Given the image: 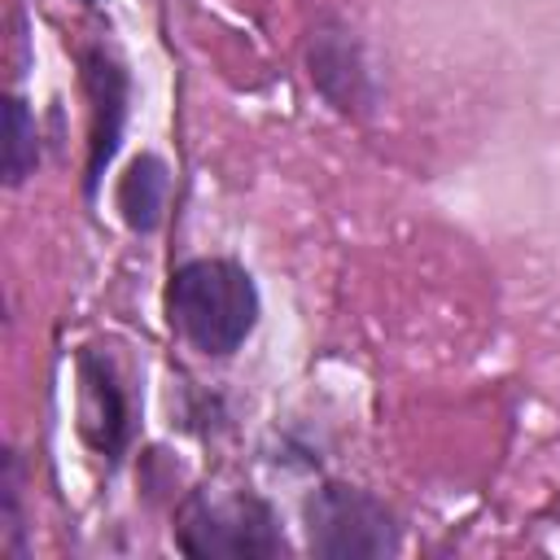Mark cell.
<instances>
[{"instance_id": "cell-1", "label": "cell", "mask_w": 560, "mask_h": 560, "mask_svg": "<svg viewBox=\"0 0 560 560\" xmlns=\"http://www.w3.org/2000/svg\"><path fill=\"white\" fill-rule=\"evenodd\" d=\"M171 324L201 354H232L258 324V289L254 276L232 258H192L171 276L166 289Z\"/></svg>"}, {"instance_id": "cell-7", "label": "cell", "mask_w": 560, "mask_h": 560, "mask_svg": "<svg viewBox=\"0 0 560 560\" xmlns=\"http://www.w3.org/2000/svg\"><path fill=\"white\" fill-rule=\"evenodd\" d=\"M311 79L324 88L328 101H337V109L363 105V92H359L363 70H359L350 44H341V39H319V44L311 48Z\"/></svg>"}, {"instance_id": "cell-2", "label": "cell", "mask_w": 560, "mask_h": 560, "mask_svg": "<svg viewBox=\"0 0 560 560\" xmlns=\"http://www.w3.org/2000/svg\"><path fill=\"white\" fill-rule=\"evenodd\" d=\"M175 542L197 560H267L284 551L276 512L249 490H192L179 503Z\"/></svg>"}, {"instance_id": "cell-4", "label": "cell", "mask_w": 560, "mask_h": 560, "mask_svg": "<svg viewBox=\"0 0 560 560\" xmlns=\"http://www.w3.org/2000/svg\"><path fill=\"white\" fill-rule=\"evenodd\" d=\"M83 83L92 96V149H88V192H96L101 171L109 166L118 136H122V118H127V74L114 57H105L101 48H92L83 57Z\"/></svg>"}, {"instance_id": "cell-5", "label": "cell", "mask_w": 560, "mask_h": 560, "mask_svg": "<svg viewBox=\"0 0 560 560\" xmlns=\"http://www.w3.org/2000/svg\"><path fill=\"white\" fill-rule=\"evenodd\" d=\"M79 416H83V438L101 451V455H118L127 442V398L118 389V381L109 376V368L96 354L79 359Z\"/></svg>"}, {"instance_id": "cell-3", "label": "cell", "mask_w": 560, "mask_h": 560, "mask_svg": "<svg viewBox=\"0 0 560 560\" xmlns=\"http://www.w3.org/2000/svg\"><path fill=\"white\" fill-rule=\"evenodd\" d=\"M302 521L311 551L328 560H372L398 547L394 512L359 486H337V481L319 486L302 503Z\"/></svg>"}, {"instance_id": "cell-8", "label": "cell", "mask_w": 560, "mask_h": 560, "mask_svg": "<svg viewBox=\"0 0 560 560\" xmlns=\"http://www.w3.org/2000/svg\"><path fill=\"white\" fill-rule=\"evenodd\" d=\"M4 184H22L35 162H39V144H35V118L26 109L22 96L4 101Z\"/></svg>"}, {"instance_id": "cell-6", "label": "cell", "mask_w": 560, "mask_h": 560, "mask_svg": "<svg viewBox=\"0 0 560 560\" xmlns=\"http://www.w3.org/2000/svg\"><path fill=\"white\" fill-rule=\"evenodd\" d=\"M162 206H166V166H162V158L144 153L131 162V171L118 184V210H122L127 228L153 232L162 219Z\"/></svg>"}, {"instance_id": "cell-9", "label": "cell", "mask_w": 560, "mask_h": 560, "mask_svg": "<svg viewBox=\"0 0 560 560\" xmlns=\"http://www.w3.org/2000/svg\"><path fill=\"white\" fill-rule=\"evenodd\" d=\"M83 4H92V0H83Z\"/></svg>"}]
</instances>
